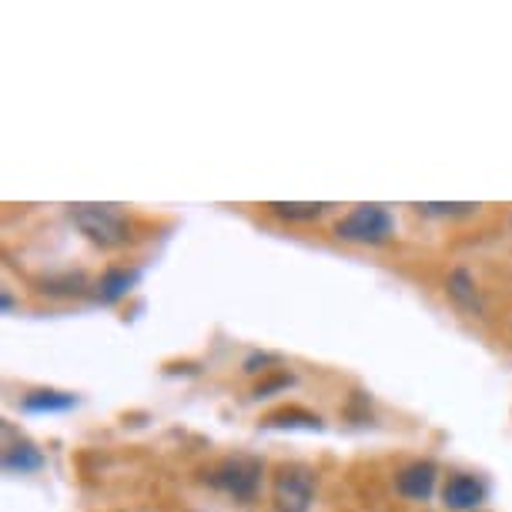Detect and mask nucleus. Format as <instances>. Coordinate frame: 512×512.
Masks as SVG:
<instances>
[{"label": "nucleus", "mask_w": 512, "mask_h": 512, "mask_svg": "<svg viewBox=\"0 0 512 512\" xmlns=\"http://www.w3.org/2000/svg\"><path fill=\"white\" fill-rule=\"evenodd\" d=\"M77 405V395L71 392H57V389H37V392H27L21 399V409L24 412H67Z\"/></svg>", "instance_id": "nucleus-10"}, {"label": "nucleus", "mask_w": 512, "mask_h": 512, "mask_svg": "<svg viewBox=\"0 0 512 512\" xmlns=\"http://www.w3.org/2000/svg\"><path fill=\"white\" fill-rule=\"evenodd\" d=\"M446 295L462 308V312L482 315V298H479L476 278H472L469 268H452L449 278H446Z\"/></svg>", "instance_id": "nucleus-9"}, {"label": "nucleus", "mask_w": 512, "mask_h": 512, "mask_svg": "<svg viewBox=\"0 0 512 512\" xmlns=\"http://www.w3.org/2000/svg\"><path fill=\"white\" fill-rule=\"evenodd\" d=\"M138 278H141L138 268H108V272L98 278V285H94V298H98L101 305L121 302V298L138 285Z\"/></svg>", "instance_id": "nucleus-8"}, {"label": "nucleus", "mask_w": 512, "mask_h": 512, "mask_svg": "<svg viewBox=\"0 0 512 512\" xmlns=\"http://www.w3.org/2000/svg\"><path fill=\"white\" fill-rule=\"evenodd\" d=\"M436 482H439V466L429 459H419V462H409V466L395 476V492H399L402 499L425 502L436 492Z\"/></svg>", "instance_id": "nucleus-6"}, {"label": "nucleus", "mask_w": 512, "mask_h": 512, "mask_svg": "<svg viewBox=\"0 0 512 512\" xmlns=\"http://www.w3.org/2000/svg\"><path fill=\"white\" fill-rule=\"evenodd\" d=\"M332 205L325 201H272L268 211L282 221H318Z\"/></svg>", "instance_id": "nucleus-11"}, {"label": "nucleus", "mask_w": 512, "mask_h": 512, "mask_svg": "<svg viewBox=\"0 0 512 512\" xmlns=\"http://www.w3.org/2000/svg\"><path fill=\"white\" fill-rule=\"evenodd\" d=\"M14 312V298H11V292L4 288V315H11Z\"/></svg>", "instance_id": "nucleus-13"}, {"label": "nucleus", "mask_w": 512, "mask_h": 512, "mask_svg": "<svg viewBox=\"0 0 512 512\" xmlns=\"http://www.w3.org/2000/svg\"><path fill=\"white\" fill-rule=\"evenodd\" d=\"M272 502L278 512H308L315 502V472L302 462L278 466L272 479Z\"/></svg>", "instance_id": "nucleus-4"}, {"label": "nucleus", "mask_w": 512, "mask_h": 512, "mask_svg": "<svg viewBox=\"0 0 512 512\" xmlns=\"http://www.w3.org/2000/svg\"><path fill=\"white\" fill-rule=\"evenodd\" d=\"M335 238L349 245H385L395 235V218L382 205H355L335 221Z\"/></svg>", "instance_id": "nucleus-2"}, {"label": "nucleus", "mask_w": 512, "mask_h": 512, "mask_svg": "<svg viewBox=\"0 0 512 512\" xmlns=\"http://www.w3.org/2000/svg\"><path fill=\"white\" fill-rule=\"evenodd\" d=\"M265 466L251 456H228L221 459L218 466H211L205 472V482L211 489H221L235 499H255L258 482H262Z\"/></svg>", "instance_id": "nucleus-3"}, {"label": "nucleus", "mask_w": 512, "mask_h": 512, "mask_svg": "<svg viewBox=\"0 0 512 512\" xmlns=\"http://www.w3.org/2000/svg\"><path fill=\"white\" fill-rule=\"evenodd\" d=\"M415 211L425 218H466L476 215L479 205L476 201H422V205H415Z\"/></svg>", "instance_id": "nucleus-12"}, {"label": "nucleus", "mask_w": 512, "mask_h": 512, "mask_svg": "<svg viewBox=\"0 0 512 512\" xmlns=\"http://www.w3.org/2000/svg\"><path fill=\"white\" fill-rule=\"evenodd\" d=\"M44 469V452L31 439H14L11 425H4V472L11 476H27V472Z\"/></svg>", "instance_id": "nucleus-7"}, {"label": "nucleus", "mask_w": 512, "mask_h": 512, "mask_svg": "<svg viewBox=\"0 0 512 512\" xmlns=\"http://www.w3.org/2000/svg\"><path fill=\"white\" fill-rule=\"evenodd\" d=\"M71 221L98 248H124L131 241V225L118 205H71Z\"/></svg>", "instance_id": "nucleus-1"}, {"label": "nucleus", "mask_w": 512, "mask_h": 512, "mask_svg": "<svg viewBox=\"0 0 512 512\" xmlns=\"http://www.w3.org/2000/svg\"><path fill=\"white\" fill-rule=\"evenodd\" d=\"M486 496H489V486L479 476L456 472V476H449L446 489H442V506L449 512H476L482 509Z\"/></svg>", "instance_id": "nucleus-5"}]
</instances>
